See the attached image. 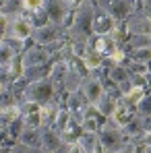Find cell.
Wrapping results in <instances>:
<instances>
[{
	"label": "cell",
	"instance_id": "obj_1",
	"mask_svg": "<svg viewBox=\"0 0 151 153\" xmlns=\"http://www.w3.org/2000/svg\"><path fill=\"white\" fill-rule=\"evenodd\" d=\"M91 21H93V4L85 0L79 6V10H77V15H75V21H73V29H71L73 44H87L89 35L93 33Z\"/></svg>",
	"mask_w": 151,
	"mask_h": 153
},
{
	"label": "cell",
	"instance_id": "obj_2",
	"mask_svg": "<svg viewBox=\"0 0 151 153\" xmlns=\"http://www.w3.org/2000/svg\"><path fill=\"white\" fill-rule=\"evenodd\" d=\"M97 143L103 147V151L114 153L122 149L126 143V134L120 126H106L97 132Z\"/></svg>",
	"mask_w": 151,
	"mask_h": 153
},
{
	"label": "cell",
	"instance_id": "obj_3",
	"mask_svg": "<svg viewBox=\"0 0 151 153\" xmlns=\"http://www.w3.org/2000/svg\"><path fill=\"white\" fill-rule=\"evenodd\" d=\"M54 95V87L48 79H39V81H33L29 87H27V100L37 105H44L48 103Z\"/></svg>",
	"mask_w": 151,
	"mask_h": 153
},
{
	"label": "cell",
	"instance_id": "obj_4",
	"mask_svg": "<svg viewBox=\"0 0 151 153\" xmlns=\"http://www.w3.org/2000/svg\"><path fill=\"white\" fill-rule=\"evenodd\" d=\"M97 8L106 10L114 21H122L132 10V2L130 0H97Z\"/></svg>",
	"mask_w": 151,
	"mask_h": 153
},
{
	"label": "cell",
	"instance_id": "obj_5",
	"mask_svg": "<svg viewBox=\"0 0 151 153\" xmlns=\"http://www.w3.org/2000/svg\"><path fill=\"white\" fill-rule=\"evenodd\" d=\"M91 29L97 35H112L116 29V21L101 8H93V21H91Z\"/></svg>",
	"mask_w": 151,
	"mask_h": 153
},
{
	"label": "cell",
	"instance_id": "obj_6",
	"mask_svg": "<svg viewBox=\"0 0 151 153\" xmlns=\"http://www.w3.org/2000/svg\"><path fill=\"white\" fill-rule=\"evenodd\" d=\"M68 4L64 0H46V10H48V19L54 25H64L66 17H68Z\"/></svg>",
	"mask_w": 151,
	"mask_h": 153
},
{
	"label": "cell",
	"instance_id": "obj_7",
	"mask_svg": "<svg viewBox=\"0 0 151 153\" xmlns=\"http://www.w3.org/2000/svg\"><path fill=\"white\" fill-rule=\"evenodd\" d=\"M60 33H62V27L50 23V25L37 27L31 35H33V39H35L37 46H48V44H54V42L60 37Z\"/></svg>",
	"mask_w": 151,
	"mask_h": 153
},
{
	"label": "cell",
	"instance_id": "obj_8",
	"mask_svg": "<svg viewBox=\"0 0 151 153\" xmlns=\"http://www.w3.org/2000/svg\"><path fill=\"white\" fill-rule=\"evenodd\" d=\"M39 134H42V147L46 153H54L58 149H62V139L60 134L52 126H39Z\"/></svg>",
	"mask_w": 151,
	"mask_h": 153
},
{
	"label": "cell",
	"instance_id": "obj_9",
	"mask_svg": "<svg viewBox=\"0 0 151 153\" xmlns=\"http://www.w3.org/2000/svg\"><path fill=\"white\" fill-rule=\"evenodd\" d=\"M33 33V27L27 23L25 19L21 17H15L13 21H8V33L6 37H13V39H25Z\"/></svg>",
	"mask_w": 151,
	"mask_h": 153
},
{
	"label": "cell",
	"instance_id": "obj_10",
	"mask_svg": "<svg viewBox=\"0 0 151 153\" xmlns=\"http://www.w3.org/2000/svg\"><path fill=\"white\" fill-rule=\"evenodd\" d=\"M83 95H85V100L89 103H97L100 102V97L106 93L103 91V85H101V81L97 79H93V76H89V79H85L83 83Z\"/></svg>",
	"mask_w": 151,
	"mask_h": 153
},
{
	"label": "cell",
	"instance_id": "obj_11",
	"mask_svg": "<svg viewBox=\"0 0 151 153\" xmlns=\"http://www.w3.org/2000/svg\"><path fill=\"white\" fill-rule=\"evenodd\" d=\"M46 60H48V52L44 50V48H39V46H35L29 52H25L23 66H25V71L27 68H39L42 64H46Z\"/></svg>",
	"mask_w": 151,
	"mask_h": 153
},
{
	"label": "cell",
	"instance_id": "obj_12",
	"mask_svg": "<svg viewBox=\"0 0 151 153\" xmlns=\"http://www.w3.org/2000/svg\"><path fill=\"white\" fill-rule=\"evenodd\" d=\"M19 143H23V145H27V147H33V149H39V147H42V134H39V128L23 126L21 134H19Z\"/></svg>",
	"mask_w": 151,
	"mask_h": 153
},
{
	"label": "cell",
	"instance_id": "obj_13",
	"mask_svg": "<svg viewBox=\"0 0 151 153\" xmlns=\"http://www.w3.org/2000/svg\"><path fill=\"white\" fill-rule=\"evenodd\" d=\"M79 147L83 153H95V147L100 145L97 143V132H91V130H85V134L79 137Z\"/></svg>",
	"mask_w": 151,
	"mask_h": 153
},
{
	"label": "cell",
	"instance_id": "obj_14",
	"mask_svg": "<svg viewBox=\"0 0 151 153\" xmlns=\"http://www.w3.org/2000/svg\"><path fill=\"white\" fill-rule=\"evenodd\" d=\"M19 118H21V110L17 105H8V108H2L0 110V126H10Z\"/></svg>",
	"mask_w": 151,
	"mask_h": 153
},
{
	"label": "cell",
	"instance_id": "obj_15",
	"mask_svg": "<svg viewBox=\"0 0 151 153\" xmlns=\"http://www.w3.org/2000/svg\"><path fill=\"white\" fill-rule=\"evenodd\" d=\"M128 29L132 35H149V17H135L128 23Z\"/></svg>",
	"mask_w": 151,
	"mask_h": 153
},
{
	"label": "cell",
	"instance_id": "obj_16",
	"mask_svg": "<svg viewBox=\"0 0 151 153\" xmlns=\"http://www.w3.org/2000/svg\"><path fill=\"white\" fill-rule=\"evenodd\" d=\"M62 83H64V87H66L68 91H77V89L81 87V83H83L81 73H79V71H75L73 66H68V68H66V73H64Z\"/></svg>",
	"mask_w": 151,
	"mask_h": 153
},
{
	"label": "cell",
	"instance_id": "obj_17",
	"mask_svg": "<svg viewBox=\"0 0 151 153\" xmlns=\"http://www.w3.org/2000/svg\"><path fill=\"white\" fill-rule=\"evenodd\" d=\"M95 105H97L95 110H97L100 114H103V116H108V118H110V116H112V112L116 110L118 102H116V100H114L110 93H103V95L100 97V102L95 103Z\"/></svg>",
	"mask_w": 151,
	"mask_h": 153
},
{
	"label": "cell",
	"instance_id": "obj_18",
	"mask_svg": "<svg viewBox=\"0 0 151 153\" xmlns=\"http://www.w3.org/2000/svg\"><path fill=\"white\" fill-rule=\"evenodd\" d=\"M83 64H85L89 71L100 68L101 66V54H97L95 50H89V46H87V50H85V54H83Z\"/></svg>",
	"mask_w": 151,
	"mask_h": 153
},
{
	"label": "cell",
	"instance_id": "obj_19",
	"mask_svg": "<svg viewBox=\"0 0 151 153\" xmlns=\"http://www.w3.org/2000/svg\"><path fill=\"white\" fill-rule=\"evenodd\" d=\"M21 10H23V0H4L0 15H4V17H17Z\"/></svg>",
	"mask_w": 151,
	"mask_h": 153
},
{
	"label": "cell",
	"instance_id": "obj_20",
	"mask_svg": "<svg viewBox=\"0 0 151 153\" xmlns=\"http://www.w3.org/2000/svg\"><path fill=\"white\" fill-rule=\"evenodd\" d=\"M87 103V100H85V95H83V91H73V95H71V100H68V105H71V110L73 112H77V110H83V105ZM71 112V114H73Z\"/></svg>",
	"mask_w": 151,
	"mask_h": 153
},
{
	"label": "cell",
	"instance_id": "obj_21",
	"mask_svg": "<svg viewBox=\"0 0 151 153\" xmlns=\"http://www.w3.org/2000/svg\"><path fill=\"white\" fill-rule=\"evenodd\" d=\"M110 76H112V81L114 83H118V85H122V83H126L130 76H128V73H126V68H122L120 64H116L112 71H110Z\"/></svg>",
	"mask_w": 151,
	"mask_h": 153
},
{
	"label": "cell",
	"instance_id": "obj_22",
	"mask_svg": "<svg viewBox=\"0 0 151 153\" xmlns=\"http://www.w3.org/2000/svg\"><path fill=\"white\" fill-rule=\"evenodd\" d=\"M143 95H145V93H143V89H141L139 85H137V87H130L124 93V103H137Z\"/></svg>",
	"mask_w": 151,
	"mask_h": 153
},
{
	"label": "cell",
	"instance_id": "obj_23",
	"mask_svg": "<svg viewBox=\"0 0 151 153\" xmlns=\"http://www.w3.org/2000/svg\"><path fill=\"white\" fill-rule=\"evenodd\" d=\"M130 44H132L135 50H139V48H149V35H135V37L130 39Z\"/></svg>",
	"mask_w": 151,
	"mask_h": 153
},
{
	"label": "cell",
	"instance_id": "obj_24",
	"mask_svg": "<svg viewBox=\"0 0 151 153\" xmlns=\"http://www.w3.org/2000/svg\"><path fill=\"white\" fill-rule=\"evenodd\" d=\"M149 60V48H139L135 52V60L132 62H139V64H147Z\"/></svg>",
	"mask_w": 151,
	"mask_h": 153
},
{
	"label": "cell",
	"instance_id": "obj_25",
	"mask_svg": "<svg viewBox=\"0 0 151 153\" xmlns=\"http://www.w3.org/2000/svg\"><path fill=\"white\" fill-rule=\"evenodd\" d=\"M44 2H46V0H23V8L29 10V13H35V10L42 8Z\"/></svg>",
	"mask_w": 151,
	"mask_h": 153
},
{
	"label": "cell",
	"instance_id": "obj_26",
	"mask_svg": "<svg viewBox=\"0 0 151 153\" xmlns=\"http://www.w3.org/2000/svg\"><path fill=\"white\" fill-rule=\"evenodd\" d=\"M6 33H8V17L0 15V44L6 39Z\"/></svg>",
	"mask_w": 151,
	"mask_h": 153
},
{
	"label": "cell",
	"instance_id": "obj_27",
	"mask_svg": "<svg viewBox=\"0 0 151 153\" xmlns=\"http://www.w3.org/2000/svg\"><path fill=\"white\" fill-rule=\"evenodd\" d=\"M10 153H39V149H33V147H27L23 143H17Z\"/></svg>",
	"mask_w": 151,
	"mask_h": 153
},
{
	"label": "cell",
	"instance_id": "obj_28",
	"mask_svg": "<svg viewBox=\"0 0 151 153\" xmlns=\"http://www.w3.org/2000/svg\"><path fill=\"white\" fill-rule=\"evenodd\" d=\"M135 149L137 147H132V145H124L122 149H118V151H114V153H135Z\"/></svg>",
	"mask_w": 151,
	"mask_h": 153
},
{
	"label": "cell",
	"instance_id": "obj_29",
	"mask_svg": "<svg viewBox=\"0 0 151 153\" xmlns=\"http://www.w3.org/2000/svg\"><path fill=\"white\" fill-rule=\"evenodd\" d=\"M0 153H10V151H6V149H2V151H0Z\"/></svg>",
	"mask_w": 151,
	"mask_h": 153
}]
</instances>
